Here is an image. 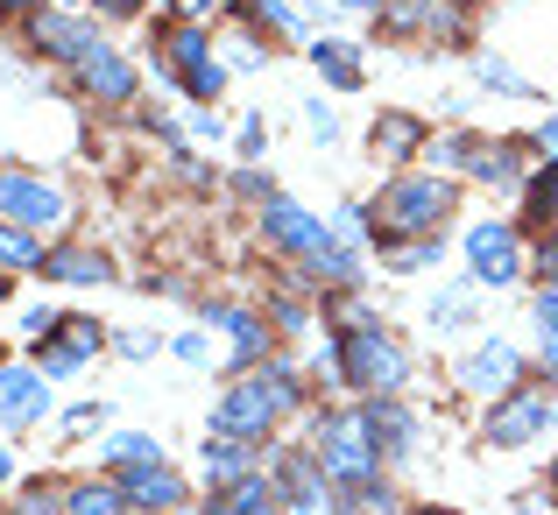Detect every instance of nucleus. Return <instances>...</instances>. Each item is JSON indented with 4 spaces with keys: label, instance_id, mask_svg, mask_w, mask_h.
I'll use <instances>...</instances> for the list:
<instances>
[{
    "label": "nucleus",
    "instance_id": "41",
    "mask_svg": "<svg viewBox=\"0 0 558 515\" xmlns=\"http://www.w3.org/2000/svg\"><path fill=\"white\" fill-rule=\"evenodd\" d=\"M233 142H241V156H262V149H269V121H262V113H247Z\"/></svg>",
    "mask_w": 558,
    "mask_h": 515
},
{
    "label": "nucleus",
    "instance_id": "35",
    "mask_svg": "<svg viewBox=\"0 0 558 515\" xmlns=\"http://www.w3.org/2000/svg\"><path fill=\"white\" fill-rule=\"evenodd\" d=\"M36 261H43V241L0 219V269H8V275H22V269H36Z\"/></svg>",
    "mask_w": 558,
    "mask_h": 515
},
{
    "label": "nucleus",
    "instance_id": "37",
    "mask_svg": "<svg viewBox=\"0 0 558 515\" xmlns=\"http://www.w3.org/2000/svg\"><path fill=\"white\" fill-rule=\"evenodd\" d=\"M523 275H537V290H551V283H558V226H551V233H537L531 269H523Z\"/></svg>",
    "mask_w": 558,
    "mask_h": 515
},
{
    "label": "nucleus",
    "instance_id": "1",
    "mask_svg": "<svg viewBox=\"0 0 558 515\" xmlns=\"http://www.w3.org/2000/svg\"><path fill=\"white\" fill-rule=\"evenodd\" d=\"M312 375L318 381H340V389H354V395H403L410 353L368 311H326V346H318Z\"/></svg>",
    "mask_w": 558,
    "mask_h": 515
},
{
    "label": "nucleus",
    "instance_id": "42",
    "mask_svg": "<svg viewBox=\"0 0 558 515\" xmlns=\"http://www.w3.org/2000/svg\"><path fill=\"white\" fill-rule=\"evenodd\" d=\"M156 346H163L156 332H113V353H128V360H149Z\"/></svg>",
    "mask_w": 558,
    "mask_h": 515
},
{
    "label": "nucleus",
    "instance_id": "23",
    "mask_svg": "<svg viewBox=\"0 0 558 515\" xmlns=\"http://www.w3.org/2000/svg\"><path fill=\"white\" fill-rule=\"evenodd\" d=\"M198 466H205V480H241V474H262V445H247V438H219V431H205Z\"/></svg>",
    "mask_w": 558,
    "mask_h": 515
},
{
    "label": "nucleus",
    "instance_id": "24",
    "mask_svg": "<svg viewBox=\"0 0 558 515\" xmlns=\"http://www.w3.org/2000/svg\"><path fill=\"white\" fill-rule=\"evenodd\" d=\"M424 318H432V332H466L481 318V283H474V275H466V283H446Z\"/></svg>",
    "mask_w": 558,
    "mask_h": 515
},
{
    "label": "nucleus",
    "instance_id": "14",
    "mask_svg": "<svg viewBox=\"0 0 558 515\" xmlns=\"http://www.w3.org/2000/svg\"><path fill=\"white\" fill-rule=\"evenodd\" d=\"M205 326L227 332V375H255V367L269 360V346H276V326L262 311H247V304H213Z\"/></svg>",
    "mask_w": 558,
    "mask_h": 515
},
{
    "label": "nucleus",
    "instance_id": "54",
    "mask_svg": "<svg viewBox=\"0 0 558 515\" xmlns=\"http://www.w3.org/2000/svg\"><path fill=\"white\" fill-rule=\"evenodd\" d=\"M410 515H460V508H410Z\"/></svg>",
    "mask_w": 558,
    "mask_h": 515
},
{
    "label": "nucleus",
    "instance_id": "43",
    "mask_svg": "<svg viewBox=\"0 0 558 515\" xmlns=\"http://www.w3.org/2000/svg\"><path fill=\"white\" fill-rule=\"evenodd\" d=\"M142 8H149V0H93V14H107V22H135Z\"/></svg>",
    "mask_w": 558,
    "mask_h": 515
},
{
    "label": "nucleus",
    "instance_id": "52",
    "mask_svg": "<svg viewBox=\"0 0 558 515\" xmlns=\"http://www.w3.org/2000/svg\"><path fill=\"white\" fill-rule=\"evenodd\" d=\"M14 297V283H8V269H0V304H8Z\"/></svg>",
    "mask_w": 558,
    "mask_h": 515
},
{
    "label": "nucleus",
    "instance_id": "16",
    "mask_svg": "<svg viewBox=\"0 0 558 515\" xmlns=\"http://www.w3.org/2000/svg\"><path fill=\"white\" fill-rule=\"evenodd\" d=\"M354 409H361V424H368V445L381 452V466L417 452V417L403 409V395H361Z\"/></svg>",
    "mask_w": 558,
    "mask_h": 515
},
{
    "label": "nucleus",
    "instance_id": "11",
    "mask_svg": "<svg viewBox=\"0 0 558 515\" xmlns=\"http://www.w3.org/2000/svg\"><path fill=\"white\" fill-rule=\"evenodd\" d=\"M22 28H28V50H36V57H50V64H64V71H78L93 50H107L99 22H85L78 8H36Z\"/></svg>",
    "mask_w": 558,
    "mask_h": 515
},
{
    "label": "nucleus",
    "instance_id": "47",
    "mask_svg": "<svg viewBox=\"0 0 558 515\" xmlns=\"http://www.w3.org/2000/svg\"><path fill=\"white\" fill-rule=\"evenodd\" d=\"M43 0H0V28H14V22H28Z\"/></svg>",
    "mask_w": 558,
    "mask_h": 515
},
{
    "label": "nucleus",
    "instance_id": "13",
    "mask_svg": "<svg viewBox=\"0 0 558 515\" xmlns=\"http://www.w3.org/2000/svg\"><path fill=\"white\" fill-rule=\"evenodd\" d=\"M452 381H460L466 395H509V389H523V346L517 340H474L466 346V360L452 367Z\"/></svg>",
    "mask_w": 558,
    "mask_h": 515
},
{
    "label": "nucleus",
    "instance_id": "33",
    "mask_svg": "<svg viewBox=\"0 0 558 515\" xmlns=\"http://www.w3.org/2000/svg\"><path fill=\"white\" fill-rule=\"evenodd\" d=\"M241 14H247V22H262V28H276V36H312L304 14L290 8V0H241Z\"/></svg>",
    "mask_w": 558,
    "mask_h": 515
},
{
    "label": "nucleus",
    "instance_id": "40",
    "mask_svg": "<svg viewBox=\"0 0 558 515\" xmlns=\"http://www.w3.org/2000/svg\"><path fill=\"white\" fill-rule=\"evenodd\" d=\"M304 121H312V135L326 142V149H332V142H340V113H332L326 99H304Z\"/></svg>",
    "mask_w": 558,
    "mask_h": 515
},
{
    "label": "nucleus",
    "instance_id": "49",
    "mask_svg": "<svg viewBox=\"0 0 558 515\" xmlns=\"http://www.w3.org/2000/svg\"><path fill=\"white\" fill-rule=\"evenodd\" d=\"M178 8H184V22H198V14H205V8H219V0H178Z\"/></svg>",
    "mask_w": 558,
    "mask_h": 515
},
{
    "label": "nucleus",
    "instance_id": "4",
    "mask_svg": "<svg viewBox=\"0 0 558 515\" xmlns=\"http://www.w3.org/2000/svg\"><path fill=\"white\" fill-rule=\"evenodd\" d=\"M523 149L531 142L517 135H466V127H452V135H432V170L452 176V184H495V191H523Z\"/></svg>",
    "mask_w": 558,
    "mask_h": 515
},
{
    "label": "nucleus",
    "instance_id": "17",
    "mask_svg": "<svg viewBox=\"0 0 558 515\" xmlns=\"http://www.w3.org/2000/svg\"><path fill=\"white\" fill-rule=\"evenodd\" d=\"M121 480V494H128V508H156V515H184L191 502V488H184V474L170 459H156V466H128V474H113Z\"/></svg>",
    "mask_w": 558,
    "mask_h": 515
},
{
    "label": "nucleus",
    "instance_id": "53",
    "mask_svg": "<svg viewBox=\"0 0 558 515\" xmlns=\"http://www.w3.org/2000/svg\"><path fill=\"white\" fill-rule=\"evenodd\" d=\"M545 488H551V494H558V452H551V480H545Z\"/></svg>",
    "mask_w": 558,
    "mask_h": 515
},
{
    "label": "nucleus",
    "instance_id": "51",
    "mask_svg": "<svg viewBox=\"0 0 558 515\" xmlns=\"http://www.w3.org/2000/svg\"><path fill=\"white\" fill-rule=\"evenodd\" d=\"M318 8H375V0H318Z\"/></svg>",
    "mask_w": 558,
    "mask_h": 515
},
{
    "label": "nucleus",
    "instance_id": "30",
    "mask_svg": "<svg viewBox=\"0 0 558 515\" xmlns=\"http://www.w3.org/2000/svg\"><path fill=\"white\" fill-rule=\"evenodd\" d=\"M531 332H537V360H545V375L558 381V283L531 297Z\"/></svg>",
    "mask_w": 558,
    "mask_h": 515
},
{
    "label": "nucleus",
    "instance_id": "26",
    "mask_svg": "<svg viewBox=\"0 0 558 515\" xmlns=\"http://www.w3.org/2000/svg\"><path fill=\"white\" fill-rule=\"evenodd\" d=\"M128 508V494H121V480H64V515H121Z\"/></svg>",
    "mask_w": 558,
    "mask_h": 515
},
{
    "label": "nucleus",
    "instance_id": "5",
    "mask_svg": "<svg viewBox=\"0 0 558 515\" xmlns=\"http://www.w3.org/2000/svg\"><path fill=\"white\" fill-rule=\"evenodd\" d=\"M149 57H156V71L178 85L191 107H213V99L227 93V64L213 57V28L205 22H170L163 36L149 42Z\"/></svg>",
    "mask_w": 558,
    "mask_h": 515
},
{
    "label": "nucleus",
    "instance_id": "10",
    "mask_svg": "<svg viewBox=\"0 0 558 515\" xmlns=\"http://www.w3.org/2000/svg\"><path fill=\"white\" fill-rule=\"evenodd\" d=\"M551 424H558V403L545 389H509V395H495L488 417H481V445L488 452H523V445H537Z\"/></svg>",
    "mask_w": 558,
    "mask_h": 515
},
{
    "label": "nucleus",
    "instance_id": "18",
    "mask_svg": "<svg viewBox=\"0 0 558 515\" xmlns=\"http://www.w3.org/2000/svg\"><path fill=\"white\" fill-rule=\"evenodd\" d=\"M71 85H78V93H93L99 107H128V99L142 93L135 64H128V57L113 50V42H107V50H93V57H85V64L71 71Z\"/></svg>",
    "mask_w": 558,
    "mask_h": 515
},
{
    "label": "nucleus",
    "instance_id": "20",
    "mask_svg": "<svg viewBox=\"0 0 558 515\" xmlns=\"http://www.w3.org/2000/svg\"><path fill=\"white\" fill-rule=\"evenodd\" d=\"M36 275L43 283H71V290H99V283H113V261L99 255V247H43V261H36Z\"/></svg>",
    "mask_w": 558,
    "mask_h": 515
},
{
    "label": "nucleus",
    "instance_id": "44",
    "mask_svg": "<svg viewBox=\"0 0 558 515\" xmlns=\"http://www.w3.org/2000/svg\"><path fill=\"white\" fill-rule=\"evenodd\" d=\"M233 191H241V198H255V205H262V198H269L276 184H269V176H262V170H241V176H233Z\"/></svg>",
    "mask_w": 558,
    "mask_h": 515
},
{
    "label": "nucleus",
    "instance_id": "12",
    "mask_svg": "<svg viewBox=\"0 0 558 515\" xmlns=\"http://www.w3.org/2000/svg\"><path fill=\"white\" fill-rule=\"evenodd\" d=\"M99 346H113V332L99 326V318H85V311H64V326L36 346L28 367H36L43 381H71V375H85V367L99 360Z\"/></svg>",
    "mask_w": 558,
    "mask_h": 515
},
{
    "label": "nucleus",
    "instance_id": "46",
    "mask_svg": "<svg viewBox=\"0 0 558 515\" xmlns=\"http://www.w3.org/2000/svg\"><path fill=\"white\" fill-rule=\"evenodd\" d=\"M170 353H178V360H191V367H198V360H205V332H184V340H170Z\"/></svg>",
    "mask_w": 558,
    "mask_h": 515
},
{
    "label": "nucleus",
    "instance_id": "2",
    "mask_svg": "<svg viewBox=\"0 0 558 515\" xmlns=\"http://www.w3.org/2000/svg\"><path fill=\"white\" fill-rule=\"evenodd\" d=\"M452 212H460V184L452 176L396 170V176H381V191L368 198V241H375V255L396 241H438L452 226Z\"/></svg>",
    "mask_w": 558,
    "mask_h": 515
},
{
    "label": "nucleus",
    "instance_id": "7",
    "mask_svg": "<svg viewBox=\"0 0 558 515\" xmlns=\"http://www.w3.org/2000/svg\"><path fill=\"white\" fill-rule=\"evenodd\" d=\"M0 219L36 233V241H57V233L71 226V198H64V184H50L43 170L0 163Z\"/></svg>",
    "mask_w": 558,
    "mask_h": 515
},
{
    "label": "nucleus",
    "instance_id": "57",
    "mask_svg": "<svg viewBox=\"0 0 558 515\" xmlns=\"http://www.w3.org/2000/svg\"><path fill=\"white\" fill-rule=\"evenodd\" d=\"M0 360H8V340H0Z\"/></svg>",
    "mask_w": 558,
    "mask_h": 515
},
{
    "label": "nucleus",
    "instance_id": "39",
    "mask_svg": "<svg viewBox=\"0 0 558 515\" xmlns=\"http://www.w3.org/2000/svg\"><path fill=\"white\" fill-rule=\"evenodd\" d=\"M269 318H276V332H304V326H312V304H298V297H269Z\"/></svg>",
    "mask_w": 558,
    "mask_h": 515
},
{
    "label": "nucleus",
    "instance_id": "48",
    "mask_svg": "<svg viewBox=\"0 0 558 515\" xmlns=\"http://www.w3.org/2000/svg\"><path fill=\"white\" fill-rule=\"evenodd\" d=\"M531 149L545 156V163H551V156H558V113H551V121H545V127H537V135H531Z\"/></svg>",
    "mask_w": 558,
    "mask_h": 515
},
{
    "label": "nucleus",
    "instance_id": "15",
    "mask_svg": "<svg viewBox=\"0 0 558 515\" xmlns=\"http://www.w3.org/2000/svg\"><path fill=\"white\" fill-rule=\"evenodd\" d=\"M50 417V381L22 360H0V431H36Z\"/></svg>",
    "mask_w": 558,
    "mask_h": 515
},
{
    "label": "nucleus",
    "instance_id": "56",
    "mask_svg": "<svg viewBox=\"0 0 558 515\" xmlns=\"http://www.w3.org/2000/svg\"><path fill=\"white\" fill-rule=\"evenodd\" d=\"M121 515H156V508H121Z\"/></svg>",
    "mask_w": 558,
    "mask_h": 515
},
{
    "label": "nucleus",
    "instance_id": "32",
    "mask_svg": "<svg viewBox=\"0 0 558 515\" xmlns=\"http://www.w3.org/2000/svg\"><path fill=\"white\" fill-rule=\"evenodd\" d=\"M340 502V515H410L403 502H396V488L389 480H368V488H347V494H332Z\"/></svg>",
    "mask_w": 558,
    "mask_h": 515
},
{
    "label": "nucleus",
    "instance_id": "21",
    "mask_svg": "<svg viewBox=\"0 0 558 515\" xmlns=\"http://www.w3.org/2000/svg\"><path fill=\"white\" fill-rule=\"evenodd\" d=\"M368 149L381 156V163H410V156H424V149H432V127H424L417 113L389 107V113H375V127H368Z\"/></svg>",
    "mask_w": 558,
    "mask_h": 515
},
{
    "label": "nucleus",
    "instance_id": "31",
    "mask_svg": "<svg viewBox=\"0 0 558 515\" xmlns=\"http://www.w3.org/2000/svg\"><path fill=\"white\" fill-rule=\"evenodd\" d=\"M381 261H389V275H424L432 261H446V233L438 241H396V247H381Z\"/></svg>",
    "mask_w": 558,
    "mask_h": 515
},
{
    "label": "nucleus",
    "instance_id": "22",
    "mask_svg": "<svg viewBox=\"0 0 558 515\" xmlns=\"http://www.w3.org/2000/svg\"><path fill=\"white\" fill-rule=\"evenodd\" d=\"M304 57L318 64V78H326L332 93H361V85H368V64H361V50L347 36H312V42H304Z\"/></svg>",
    "mask_w": 558,
    "mask_h": 515
},
{
    "label": "nucleus",
    "instance_id": "38",
    "mask_svg": "<svg viewBox=\"0 0 558 515\" xmlns=\"http://www.w3.org/2000/svg\"><path fill=\"white\" fill-rule=\"evenodd\" d=\"M57 326H64V311H57V304H28V311H22V340L28 346H43Z\"/></svg>",
    "mask_w": 558,
    "mask_h": 515
},
{
    "label": "nucleus",
    "instance_id": "55",
    "mask_svg": "<svg viewBox=\"0 0 558 515\" xmlns=\"http://www.w3.org/2000/svg\"><path fill=\"white\" fill-rule=\"evenodd\" d=\"M57 8H93V0H57Z\"/></svg>",
    "mask_w": 558,
    "mask_h": 515
},
{
    "label": "nucleus",
    "instance_id": "34",
    "mask_svg": "<svg viewBox=\"0 0 558 515\" xmlns=\"http://www.w3.org/2000/svg\"><path fill=\"white\" fill-rule=\"evenodd\" d=\"M0 515H64V480H28Z\"/></svg>",
    "mask_w": 558,
    "mask_h": 515
},
{
    "label": "nucleus",
    "instance_id": "28",
    "mask_svg": "<svg viewBox=\"0 0 558 515\" xmlns=\"http://www.w3.org/2000/svg\"><path fill=\"white\" fill-rule=\"evenodd\" d=\"M474 78L488 85L495 99H545V93H537V85L523 78L517 64H509V57H495V50H481V57H474Z\"/></svg>",
    "mask_w": 558,
    "mask_h": 515
},
{
    "label": "nucleus",
    "instance_id": "29",
    "mask_svg": "<svg viewBox=\"0 0 558 515\" xmlns=\"http://www.w3.org/2000/svg\"><path fill=\"white\" fill-rule=\"evenodd\" d=\"M432 14H438V0H375V22L389 36H432Z\"/></svg>",
    "mask_w": 558,
    "mask_h": 515
},
{
    "label": "nucleus",
    "instance_id": "6",
    "mask_svg": "<svg viewBox=\"0 0 558 515\" xmlns=\"http://www.w3.org/2000/svg\"><path fill=\"white\" fill-rule=\"evenodd\" d=\"M312 459L326 466L332 494L381 480V452L368 445V424H361V409H318V417H312Z\"/></svg>",
    "mask_w": 558,
    "mask_h": 515
},
{
    "label": "nucleus",
    "instance_id": "25",
    "mask_svg": "<svg viewBox=\"0 0 558 515\" xmlns=\"http://www.w3.org/2000/svg\"><path fill=\"white\" fill-rule=\"evenodd\" d=\"M156 459H163V438H156V431H113V438H99V466H107V474L156 466Z\"/></svg>",
    "mask_w": 558,
    "mask_h": 515
},
{
    "label": "nucleus",
    "instance_id": "36",
    "mask_svg": "<svg viewBox=\"0 0 558 515\" xmlns=\"http://www.w3.org/2000/svg\"><path fill=\"white\" fill-rule=\"evenodd\" d=\"M107 417H113L107 403H71L64 417H57V438H99V431H107Z\"/></svg>",
    "mask_w": 558,
    "mask_h": 515
},
{
    "label": "nucleus",
    "instance_id": "27",
    "mask_svg": "<svg viewBox=\"0 0 558 515\" xmlns=\"http://www.w3.org/2000/svg\"><path fill=\"white\" fill-rule=\"evenodd\" d=\"M523 226H537V233L558 226V156L537 176H523Z\"/></svg>",
    "mask_w": 558,
    "mask_h": 515
},
{
    "label": "nucleus",
    "instance_id": "8",
    "mask_svg": "<svg viewBox=\"0 0 558 515\" xmlns=\"http://www.w3.org/2000/svg\"><path fill=\"white\" fill-rule=\"evenodd\" d=\"M255 219H262V241H269V255L298 261V269H304V261H318V255H326L332 241H340V233H332L326 219L312 212V205H298L290 191H269Z\"/></svg>",
    "mask_w": 558,
    "mask_h": 515
},
{
    "label": "nucleus",
    "instance_id": "3",
    "mask_svg": "<svg viewBox=\"0 0 558 515\" xmlns=\"http://www.w3.org/2000/svg\"><path fill=\"white\" fill-rule=\"evenodd\" d=\"M304 403V375L290 360H262L255 375H233L227 395L213 403V431L219 438H247V445H269V431Z\"/></svg>",
    "mask_w": 558,
    "mask_h": 515
},
{
    "label": "nucleus",
    "instance_id": "50",
    "mask_svg": "<svg viewBox=\"0 0 558 515\" xmlns=\"http://www.w3.org/2000/svg\"><path fill=\"white\" fill-rule=\"evenodd\" d=\"M0 488H14V452L0 445Z\"/></svg>",
    "mask_w": 558,
    "mask_h": 515
},
{
    "label": "nucleus",
    "instance_id": "45",
    "mask_svg": "<svg viewBox=\"0 0 558 515\" xmlns=\"http://www.w3.org/2000/svg\"><path fill=\"white\" fill-rule=\"evenodd\" d=\"M283 515H340L332 494H312V502H283Z\"/></svg>",
    "mask_w": 558,
    "mask_h": 515
},
{
    "label": "nucleus",
    "instance_id": "19",
    "mask_svg": "<svg viewBox=\"0 0 558 515\" xmlns=\"http://www.w3.org/2000/svg\"><path fill=\"white\" fill-rule=\"evenodd\" d=\"M198 515H283V502H276V488H269V466H262V474H241V480H213Z\"/></svg>",
    "mask_w": 558,
    "mask_h": 515
},
{
    "label": "nucleus",
    "instance_id": "9",
    "mask_svg": "<svg viewBox=\"0 0 558 515\" xmlns=\"http://www.w3.org/2000/svg\"><path fill=\"white\" fill-rule=\"evenodd\" d=\"M460 255H466V275H474L481 290H509V283H523V269H531L517 219H474L466 241H460Z\"/></svg>",
    "mask_w": 558,
    "mask_h": 515
}]
</instances>
